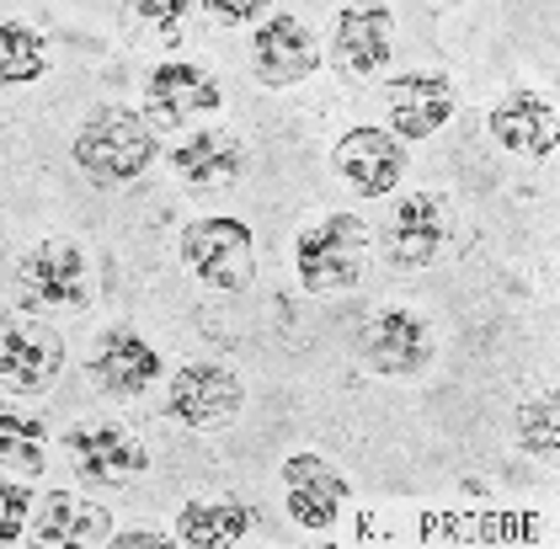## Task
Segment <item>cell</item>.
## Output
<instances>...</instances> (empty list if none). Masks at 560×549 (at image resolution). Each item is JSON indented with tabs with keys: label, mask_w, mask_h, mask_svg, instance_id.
I'll list each match as a JSON object with an SVG mask.
<instances>
[{
	"label": "cell",
	"mask_w": 560,
	"mask_h": 549,
	"mask_svg": "<svg viewBox=\"0 0 560 549\" xmlns=\"http://www.w3.org/2000/svg\"><path fill=\"white\" fill-rule=\"evenodd\" d=\"M369 261V224L358 213H326L294 241V267H300L304 294H342L363 283Z\"/></svg>",
	"instance_id": "obj_1"
},
{
	"label": "cell",
	"mask_w": 560,
	"mask_h": 549,
	"mask_svg": "<svg viewBox=\"0 0 560 549\" xmlns=\"http://www.w3.org/2000/svg\"><path fill=\"white\" fill-rule=\"evenodd\" d=\"M75 161H81V171H86L91 182L118 187V182H133V176L150 171V161H155V133H150V124L133 107H102L75 133Z\"/></svg>",
	"instance_id": "obj_2"
},
{
	"label": "cell",
	"mask_w": 560,
	"mask_h": 549,
	"mask_svg": "<svg viewBox=\"0 0 560 549\" xmlns=\"http://www.w3.org/2000/svg\"><path fill=\"white\" fill-rule=\"evenodd\" d=\"M182 261H187V272H192L203 289L241 294V289H252V278H257V235H252L241 219H230V213L192 219V224L182 230Z\"/></svg>",
	"instance_id": "obj_3"
},
{
	"label": "cell",
	"mask_w": 560,
	"mask_h": 549,
	"mask_svg": "<svg viewBox=\"0 0 560 549\" xmlns=\"http://www.w3.org/2000/svg\"><path fill=\"white\" fill-rule=\"evenodd\" d=\"M65 374V337L38 315H0V389L48 395Z\"/></svg>",
	"instance_id": "obj_4"
},
{
	"label": "cell",
	"mask_w": 560,
	"mask_h": 549,
	"mask_svg": "<svg viewBox=\"0 0 560 549\" xmlns=\"http://www.w3.org/2000/svg\"><path fill=\"white\" fill-rule=\"evenodd\" d=\"M16 289L27 309H86L91 299V267L86 252L70 241H44L16 261Z\"/></svg>",
	"instance_id": "obj_5"
},
{
	"label": "cell",
	"mask_w": 560,
	"mask_h": 549,
	"mask_svg": "<svg viewBox=\"0 0 560 549\" xmlns=\"http://www.w3.org/2000/svg\"><path fill=\"white\" fill-rule=\"evenodd\" d=\"M65 454H70L75 480H86V486H124L150 469L144 443L118 422H75L65 432Z\"/></svg>",
	"instance_id": "obj_6"
},
{
	"label": "cell",
	"mask_w": 560,
	"mask_h": 549,
	"mask_svg": "<svg viewBox=\"0 0 560 549\" xmlns=\"http://www.w3.org/2000/svg\"><path fill=\"white\" fill-rule=\"evenodd\" d=\"M246 389L224 363H187L172 374V417L192 432H219L241 417Z\"/></svg>",
	"instance_id": "obj_7"
},
{
	"label": "cell",
	"mask_w": 560,
	"mask_h": 549,
	"mask_svg": "<svg viewBox=\"0 0 560 549\" xmlns=\"http://www.w3.org/2000/svg\"><path fill=\"white\" fill-rule=\"evenodd\" d=\"M358 352L374 374H389V379H411L432 363V326L417 315V309H380L363 337H358Z\"/></svg>",
	"instance_id": "obj_8"
},
{
	"label": "cell",
	"mask_w": 560,
	"mask_h": 549,
	"mask_svg": "<svg viewBox=\"0 0 560 549\" xmlns=\"http://www.w3.org/2000/svg\"><path fill=\"white\" fill-rule=\"evenodd\" d=\"M448 241V213H443V198L438 192H406L389 203L385 219V256L395 267L417 272V267H432L438 252Z\"/></svg>",
	"instance_id": "obj_9"
},
{
	"label": "cell",
	"mask_w": 560,
	"mask_h": 549,
	"mask_svg": "<svg viewBox=\"0 0 560 549\" xmlns=\"http://www.w3.org/2000/svg\"><path fill=\"white\" fill-rule=\"evenodd\" d=\"M320 65V43L310 33V22H300L294 11H278L272 22L257 27V43H252V75L272 91L283 85H300L310 70Z\"/></svg>",
	"instance_id": "obj_10"
},
{
	"label": "cell",
	"mask_w": 560,
	"mask_h": 549,
	"mask_svg": "<svg viewBox=\"0 0 560 549\" xmlns=\"http://www.w3.org/2000/svg\"><path fill=\"white\" fill-rule=\"evenodd\" d=\"M166 374V363H161V352L150 347L144 337H133L129 326H113V331H102L96 337V352H91V379L102 395H113V400H139L150 384Z\"/></svg>",
	"instance_id": "obj_11"
},
{
	"label": "cell",
	"mask_w": 560,
	"mask_h": 549,
	"mask_svg": "<svg viewBox=\"0 0 560 549\" xmlns=\"http://www.w3.org/2000/svg\"><path fill=\"white\" fill-rule=\"evenodd\" d=\"M385 102H389V128H395V139H432L438 128L459 113L454 85H448V75H438V70L395 75V81L385 85Z\"/></svg>",
	"instance_id": "obj_12"
},
{
	"label": "cell",
	"mask_w": 560,
	"mask_h": 549,
	"mask_svg": "<svg viewBox=\"0 0 560 549\" xmlns=\"http://www.w3.org/2000/svg\"><path fill=\"white\" fill-rule=\"evenodd\" d=\"M331 166L342 171V182L352 192L385 198V192H395V182H400V171H406V150H400V139L385 133V128H352V133L337 139Z\"/></svg>",
	"instance_id": "obj_13"
},
{
	"label": "cell",
	"mask_w": 560,
	"mask_h": 549,
	"mask_svg": "<svg viewBox=\"0 0 560 549\" xmlns=\"http://www.w3.org/2000/svg\"><path fill=\"white\" fill-rule=\"evenodd\" d=\"M491 139L513 155H550L560 139V113L545 91H508L497 107H491Z\"/></svg>",
	"instance_id": "obj_14"
},
{
	"label": "cell",
	"mask_w": 560,
	"mask_h": 549,
	"mask_svg": "<svg viewBox=\"0 0 560 549\" xmlns=\"http://www.w3.org/2000/svg\"><path fill=\"white\" fill-rule=\"evenodd\" d=\"M283 486H289V517L300 528H331L347 502V475L331 469L320 454H289L283 459Z\"/></svg>",
	"instance_id": "obj_15"
},
{
	"label": "cell",
	"mask_w": 560,
	"mask_h": 549,
	"mask_svg": "<svg viewBox=\"0 0 560 549\" xmlns=\"http://www.w3.org/2000/svg\"><path fill=\"white\" fill-rule=\"evenodd\" d=\"M144 107L161 128H182L192 124L198 113H214L219 107V81L203 70V65H161L150 81H144Z\"/></svg>",
	"instance_id": "obj_16"
},
{
	"label": "cell",
	"mask_w": 560,
	"mask_h": 549,
	"mask_svg": "<svg viewBox=\"0 0 560 549\" xmlns=\"http://www.w3.org/2000/svg\"><path fill=\"white\" fill-rule=\"evenodd\" d=\"M172 171L182 187L214 192V187H230L246 171V144L235 133H224V128H198L187 144L172 150Z\"/></svg>",
	"instance_id": "obj_17"
},
{
	"label": "cell",
	"mask_w": 560,
	"mask_h": 549,
	"mask_svg": "<svg viewBox=\"0 0 560 549\" xmlns=\"http://www.w3.org/2000/svg\"><path fill=\"white\" fill-rule=\"evenodd\" d=\"M389 33H395L389 5H347L342 16H337V33H331L337 70H347V75H374L380 65H389Z\"/></svg>",
	"instance_id": "obj_18"
},
{
	"label": "cell",
	"mask_w": 560,
	"mask_h": 549,
	"mask_svg": "<svg viewBox=\"0 0 560 549\" xmlns=\"http://www.w3.org/2000/svg\"><path fill=\"white\" fill-rule=\"evenodd\" d=\"M33 539L38 545H107L113 539V512L102 502H86L75 491H48L33 512Z\"/></svg>",
	"instance_id": "obj_19"
},
{
	"label": "cell",
	"mask_w": 560,
	"mask_h": 549,
	"mask_svg": "<svg viewBox=\"0 0 560 549\" xmlns=\"http://www.w3.org/2000/svg\"><path fill=\"white\" fill-rule=\"evenodd\" d=\"M252 523H257V512L241 497H192L176 517V545H241L252 534Z\"/></svg>",
	"instance_id": "obj_20"
},
{
	"label": "cell",
	"mask_w": 560,
	"mask_h": 549,
	"mask_svg": "<svg viewBox=\"0 0 560 549\" xmlns=\"http://www.w3.org/2000/svg\"><path fill=\"white\" fill-rule=\"evenodd\" d=\"M48 422L27 406H0V469L16 475H44Z\"/></svg>",
	"instance_id": "obj_21"
},
{
	"label": "cell",
	"mask_w": 560,
	"mask_h": 549,
	"mask_svg": "<svg viewBox=\"0 0 560 549\" xmlns=\"http://www.w3.org/2000/svg\"><path fill=\"white\" fill-rule=\"evenodd\" d=\"M48 70V38L33 22L0 16V85H33Z\"/></svg>",
	"instance_id": "obj_22"
},
{
	"label": "cell",
	"mask_w": 560,
	"mask_h": 549,
	"mask_svg": "<svg viewBox=\"0 0 560 549\" xmlns=\"http://www.w3.org/2000/svg\"><path fill=\"white\" fill-rule=\"evenodd\" d=\"M513 432L517 443L534 454V459H556L560 454V395L556 389H545V395H534V400H523L513 417Z\"/></svg>",
	"instance_id": "obj_23"
},
{
	"label": "cell",
	"mask_w": 560,
	"mask_h": 549,
	"mask_svg": "<svg viewBox=\"0 0 560 549\" xmlns=\"http://www.w3.org/2000/svg\"><path fill=\"white\" fill-rule=\"evenodd\" d=\"M33 517V491H22L16 480H0V545H16L27 534Z\"/></svg>",
	"instance_id": "obj_24"
},
{
	"label": "cell",
	"mask_w": 560,
	"mask_h": 549,
	"mask_svg": "<svg viewBox=\"0 0 560 549\" xmlns=\"http://www.w3.org/2000/svg\"><path fill=\"white\" fill-rule=\"evenodd\" d=\"M107 545H118V549H144V545H166V534H155V528H133V534H113Z\"/></svg>",
	"instance_id": "obj_25"
},
{
	"label": "cell",
	"mask_w": 560,
	"mask_h": 549,
	"mask_svg": "<svg viewBox=\"0 0 560 549\" xmlns=\"http://www.w3.org/2000/svg\"><path fill=\"white\" fill-rule=\"evenodd\" d=\"M209 11H214L219 22H252V16H257V0H235V5H224V0H214Z\"/></svg>",
	"instance_id": "obj_26"
}]
</instances>
